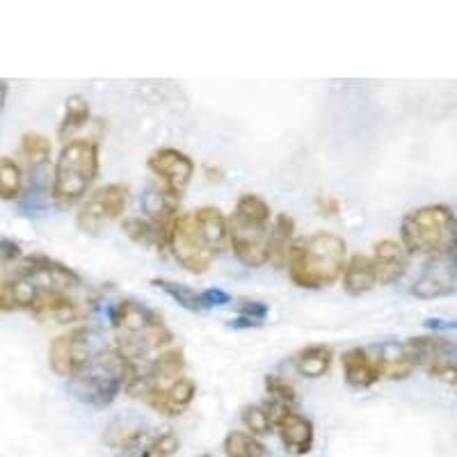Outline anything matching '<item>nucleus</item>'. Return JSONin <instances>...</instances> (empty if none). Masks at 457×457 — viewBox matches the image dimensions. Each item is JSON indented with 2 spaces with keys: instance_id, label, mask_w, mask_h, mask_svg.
Wrapping results in <instances>:
<instances>
[{
  "instance_id": "nucleus-14",
  "label": "nucleus",
  "mask_w": 457,
  "mask_h": 457,
  "mask_svg": "<svg viewBox=\"0 0 457 457\" xmlns=\"http://www.w3.org/2000/svg\"><path fill=\"white\" fill-rule=\"evenodd\" d=\"M341 369L345 385L357 391L370 389L385 378L382 359L369 348H350L341 354Z\"/></svg>"
},
{
  "instance_id": "nucleus-25",
  "label": "nucleus",
  "mask_w": 457,
  "mask_h": 457,
  "mask_svg": "<svg viewBox=\"0 0 457 457\" xmlns=\"http://www.w3.org/2000/svg\"><path fill=\"white\" fill-rule=\"evenodd\" d=\"M240 421L247 428V432L254 436H265L275 432V414L268 405H247L243 407Z\"/></svg>"
},
{
  "instance_id": "nucleus-16",
  "label": "nucleus",
  "mask_w": 457,
  "mask_h": 457,
  "mask_svg": "<svg viewBox=\"0 0 457 457\" xmlns=\"http://www.w3.org/2000/svg\"><path fill=\"white\" fill-rule=\"evenodd\" d=\"M410 252L400 245V240H379L373 245V261L375 277H378V286H391L405 277L407 268H410Z\"/></svg>"
},
{
  "instance_id": "nucleus-15",
  "label": "nucleus",
  "mask_w": 457,
  "mask_h": 457,
  "mask_svg": "<svg viewBox=\"0 0 457 457\" xmlns=\"http://www.w3.org/2000/svg\"><path fill=\"white\" fill-rule=\"evenodd\" d=\"M28 312L35 318H51L55 322H76L83 318V307L64 288H39Z\"/></svg>"
},
{
  "instance_id": "nucleus-28",
  "label": "nucleus",
  "mask_w": 457,
  "mask_h": 457,
  "mask_svg": "<svg viewBox=\"0 0 457 457\" xmlns=\"http://www.w3.org/2000/svg\"><path fill=\"white\" fill-rule=\"evenodd\" d=\"M179 446H181V439L174 432H161V435L151 436L142 457H174L179 453Z\"/></svg>"
},
{
  "instance_id": "nucleus-21",
  "label": "nucleus",
  "mask_w": 457,
  "mask_h": 457,
  "mask_svg": "<svg viewBox=\"0 0 457 457\" xmlns=\"http://www.w3.org/2000/svg\"><path fill=\"white\" fill-rule=\"evenodd\" d=\"M222 448L227 457H272L268 446L261 442L259 436L243 430L228 432V435L224 436Z\"/></svg>"
},
{
  "instance_id": "nucleus-6",
  "label": "nucleus",
  "mask_w": 457,
  "mask_h": 457,
  "mask_svg": "<svg viewBox=\"0 0 457 457\" xmlns=\"http://www.w3.org/2000/svg\"><path fill=\"white\" fill-rule=\"evenodd\" d=\"M133 369L114 348H101L83 364V369L69 379L73 395L89 407L104 410L126 389Z\"/></svg>"
},
{
  "instance_id": "nucleus-30",
  "label": "nucleus",
  "mask_w": 457,
  "mask_h": 457,
  "mask_svg": "<svg viewBox=\"0 0 457 457\" xmlns=\"http://www.w3.org/2000/svg\"><path fill=\"white\" fill-rule=\"evenodd\" d=\"M0 259L5 263H19L23 259L21 247L14 240H0Z\"/></svg>"
},
{
  "instance_id": "nucleus-31",
  "label": "nucleus",
  "mask_w": 457,
  "mask_h": 457,
  "mask_svg": "<svg viewBox=\"0 0 457 457\" xmlns=\"http://www.w3.org/2000/svg\"><path fill=\"white\" fill-rule=\"evenodd\" d=\"M318 208H320L322 215H328V218H332V215H337L338 211H341V202H338L337 197L322 195V197H318Z\"/></svg>"
},
{
  "instance_id": "nucleus-33",
  "label": "nucleus",
  "mask_w": 457,
  "mask_h": 457,
  "mask_svg": "<svg viewBox=\"0 0 457 457\" xmlns=\"http://www.w3.org/2000/svg\"><path fill=\"white\" fill-rule=\"evenodd\" d=\"M7 94H10V87H7L5 80H0V110L5 108V104H7Z\"/></svg>"
},
{
  "instance_id": "nucleus-17",
  "label": "nucleus",
  "mask_w": 457,
  "mask_h": 457,
  "mask_svg": "<svg viewBox=\"0 0 457 457\" xmlns=\"http://www.w3.org/2000/svg\"><path fill=\"white\" fill-rule=\"evenodd\" d=\"M151 284L161 288L162 293L171 297V300L181 304L183 309L187 312H206V309L213 307H224L231 302V295L222 288H206V291H195L190 286L186 284H177V281L170 279H154Z\"/></svg>"
},
{
  "instance_id": "nucleus-11",
  "label": "nucleus",
  "mask_w": 457,
  "mask_h": 457,
  "mask_svg": "<svg viewBox=\"0 0 457 457\" xmlns=\"http://www.w3.org/2000/svg\"><path fill=\"white\" fill-rule=\"evenodd\" d=\"M457 288V250L444 256H432L423 265L421 275L411 284V295L419 300H436L455 293Z\"/></svg>"
},
{
  "instance_id": "nucleus-22",
  "label": "nucleus",
  "mask_w": 457,
  "mask_h": 457,
  "mask_svg": "<svg viewBox=\"0 0 457 457\" xmlns=\"http://www.w3.org/2000/svg\"><path fill=\"white\" fill-rule=\"evenodd\" d=\"M87 121H89L87 101H85L80 94H71V96L67 99V104H64V117L62 121H60V126H57V136L62 137V140H67V137H71L73 133H79Z\"/></svg>"
},
{
  "instance_id": "nucleus-27",
  "label": "nucleus",
  "mask_w": 457,
  "mask_h": 457,
  "mask_svg": "<svg viewBox=\"0 0 457 457\" xmlns=\"http://www.w3.org/2000/svg\"><path fill=\"white\" fill-rule=\"evenodd\" d=\"M121 231L129 236L130 243L140 245V247H154V245H158L156 228L145 218H126L121 222Z\"/></svg>"
},
{
  "instance_id": "nucleus-3",
  "label": "nucleus",
  "mask_w": 457,
  "mask_h": 457,
  "mask_svg": "<svg viewBox=\"0 0 457 457\" xmlns=\"http://www.w3.org/2000/svg\"><path fill=\"white\" fill-rule=\"evenodd\" d=\"M270 204L254 193H245L236 202L228 222V245L236 259L247 268H263L270 263Z\"/></svg>"
},
{
  "instance_id": "nucleus-24",
  "label": "nucleus",
  "mask_w": 457,
  "mask_h": 457,
  "mask_svg": "<svg viewBox=\"0 0 457 457\" xmlns=\"http://www.w3.org/2000/svg\"><path fill=\"white\" fill-rule=\"evenodd\" d=\"M23 195V171L12 158L0 156V199L14 202Z\"/></svg>"
},
{
  "instance_id": "nucleus-29",
  "label": "nucleus",
  "mask_w": 457,
  "mask_h": 457,
  "mask_svg": "<svg viewBox=\"0 0 457 457\" xmlns=\"http://www.w3.org/2000/svg\"><path fill=\"white\" fill-rule=\"evenodd\" d=\"M238 313H240V318L261 322L265 316H268V304H263V302H256V300H243L238 304Z\"/></svg>"
},
{
  "instance_id": "nucleus-32",
  "label": "nucleus",
  "mask_w": 457,
  "mask_h": 457,
  "mask_svg": "<svg viewBox=\"0 0 457 457\" xmlns=\"http://www.w3.org/2000/svg\"><path fill=\"white\" fill-rule=\"evenodd\" d=\"M426 328L436 329V332H446V329H457V318L453 320H444V318H430L426 322Z\"/></svg>"
},
{
  "instance_id": "nucleus-34",
  "label": "nucleus",
  "mask_w": 457,
  "mask_h": 457,
  "mask_svg": "<svg viewBox=\"0 0 457 457\" xmlns=\"http://www.w3.org/2000/svg\"><path fill=\"white\" fill-rule=\"evenodd\" d=\"M446 382L453 386V389H455V394H457V364H455V369L451 370V375H448Z\"/></svg>"
},
{
  "instance_id": "nucleus-26",
  "label": "nucleus",
  "mask_w": 457,
  "mask_h": 457,
  "mask_svg": "<svg viewBox=\"0 0 457 457\" xmlns=\"http://www.w3.org/2000/svg\"><path fill=\"white\" fill-rule=\"evenodd\" d=\"M21 154L26 156L28 165L37 170V167L46 165L51 158V140L44 137L42 133H26L21 137Z\"/></svg>"
},
{
  "instance_id": "nucleus-18",
  "label": "nucleus",
  "mask_w": 457,
  "mask_h": 457,
  "mask_svg": "<svg viewBox=\"0 0 457 457\" xmlns=\"http://www.w3.org/2000/svg\"><path fill=\"white\" fill-rule=\"evenodd\" d=\"M343 291L348 295L359 297L370 293L378 286V277H375V268L370 256L366 254H354L350 256L348 263H345V270L341 277Z\"/></svg>"
},
{
  "instance_id": "nucleus-12",
  "label": "nucleus",
  "mask_w": 457,
  "mask_h": 457,
  "mask_svg": "<svg viewBox=\"0 0 457 457\" xmlns=\"http://www.w3.org/2000/svg\"><path fill=\"white\" fill-rule=\"evenodd\" d=\"M275 430L291 455H309L316 444V428L309 416L295 410L275 411Z\"/></svg>"
},
{
  "instance_id": "nucleus-13",
  "label": "nucleus",
  "mask_w": 457,
  "mask_h": 457,
  "mask_svg": "<svg viewBox=\"0 0 457 457\" xmlns=\"http://www.w3.org/2000/svg\"><path fill=\"white\" fill-rule=\"evenodd\" d=\"M195 395H197V385L183 375V378H179L171 385L146 391L140 400L154 411L165 416V419H177V416H181L187 407L193 405Z\"/></svg>"
},
{
  "instance_id": "nucleus-9",
  "label": "nucleus",
  "mask_w": 457,
  "mask_h": 457,
  "mask_svg": "<svg viewBox=\"0 0 457 457\" xmlns=\"http://www.w3.org/2000/svg\"><path fill=\"white\" fill-rule=\"evenodd\" d=\"M130 202V187L126 183H108L94 190L80 206L76 224L83 234L99 236L112 222L121 220Z\"/></svg>"
},
{
  "instance_id": "nucleus-19",
  "label": "nucleus",
  "mask_w": 457,
  "mask_h": 457,
  "mask_svg": "<svg viewBox=\"0 0 457 457\" xmlns=\"http://www.w3.org/2000/svg\"><path fill=\"white\" fill-rule=\"evenodd\" d=\"M334 361V350L328 343H313V345H307L302 348L300 353L293 357V366L300 375L309 379H318L332 369Z\"/></svg>"
},
{
  "instance_id": "nucleus-20",
  "label": "nucleus",
  "mask_w": 457,
  "mask_h": 457,
  "mask_svg": "<svg viewBox=\"0 0 457 457\" xmlns=\"http://www.w3.org/2000/svg\"><path fill=\"white\" fill-rule=\"evenodd\" d=\"M293 243H295V220L293 215L281 213L272 222L270 228V261L277 265H284L288 261V252H291Z\"/></svg>"
},
{
  "instance_id": "nucleus-7",
  "label": "nucleus",
  "mask_w": 457,
  "mask_h": 457,
  "mask_svg": "<svg viewBox=\"0 0 457 457\" xmlns=\"http://www.w3.org/2000/svg\"><path fill=\"white\" fill-rule=\"evenodd\" d=\"M167 250L171 252L174 261L181 265L183 270L193 272V275L208 272L213 259H218L213 247L208 245V240L199 231L193 213H179L177 220L171 222Z\"/></svg>"
},
{
  "instance_id": "nucleus-10",
  "label": "nucleus",
  "mask_w": 457,
  "mask_h": 457,
  "mask_svg": "<svg viewBox=\"0 0 457 457\" xmlns=\"http://www.w3.org/2000/svg\"><path fill=\"white\" fill-rule=\"evenodd\" d=\"M146 167L161 181V190L174 199H181L195 177V161L187 154L171 146L156 149L146 158Z\"/></svg>"
},
{
  "instance_id": "nucleus-5",
  "label": "nucleus",
  "mask_w": 457,
  "mask_h": 457,
  "mask_svg": "<svg viewBox=\"0 0 457 457\" xmlns=\"http://www.w3.org/2000/svg\"><path fill=\"white\" fill-rule=\"evenodd\" d=\"M99 145L92 140H69L53 170L51 197L57 208H71L89 195L99 177Z\"/></svg>"
},
{
  "instance_id": "nucleus-4",
  "label": "nucleus",
  "mask_w": 457,
  "mask_h": 457,
  "mask_svg": "<svg viewBox=\"0 0 457 457\" xmlns=\"http://www.w3.org/2000/svg\"><path fill=\"white\" fill-rule=\"evenodd\" d=\"M400 245L410 256H444L457 250V218L446 204L414 208L400 222Z\"/></svg>"
},
{
  "instance_id": "nucleus-8",
  "label": "nucleus",
  "mask_w": 457,
  "mask_h": 457,
  "mask_svg": "<svg viewBox=\"0 0 457 457\" xmlns=\"http://www.w3.org/2000/svg\"><path fill=\"white\" fill-rule=\"evenodd\" d=\"M104 345V338L94 328H73L69 332L60 334L48 345V366L57 378L71 379L73 375L83 369L92 354L99 353Z\"/></svg>"
},
{
  "instance_id": "nucleus-2",
  "label": "nucleus",
  "mask_w": 457,
  "mask_h": 457,
  "mask_svg": "<svg viewBox=\"0 0 457 457\" xmlns=\"http://www.w3.org/2000/svg\"><path fill=\"white\" fill-rule=\"evenodd\" d=\"M345 263H348L345 240L329 231L295 238L286 261L293 284L309 291L337 284L343 277Z\"/></svg>"
},
{
  "instance_id": "nucleus-35",
  "label": "nucleus",
  "mask_w": 457,
  "mask_h": 457,
  "mask_svg": "<svg viewBox=\"0 0 457 457\" xmlns=\"http://www.w3.org/2000/svg\"><path fill=\"white\" fill-rule=\"evenodd\" d=\"M204 457H211V455H204Z\"/></svg>"
},
{
  "instance_id": "nucleus-23",
  "label": "nucleus",
  "mask_w": 457,
  "mask_h": 457,
  "mask_svg": "<svg viewBox=\"0 0 457 457\" xmlns=\"http://www.w3.org/2000/svg\"><path fill=\"white\" fill-rule=\"evenodd\" d=\"M263 386H265V394H268V398H270L268 407L272 410V414L279 410H293V405L297 403L295 386H293L288 379L281 378V375H277V373L265 375Z\"/></svg>"
},
{
  "instance_id": "nucleus-1",
  "label": "nucleus",
  "mask_w": 457,
  "mask_h": 457,
  "mask_svg": "<svg viewBox=\"0 0 457 457\" xmlns=\"http://www.w3.org/2000/svg\"><path fill=\"white\" fill-rule=\"evenodd\" d=\"M112 348L124 357L133 373L171 348L174 334L154 309L137 300H120L112 309Z\"/></svg>"
}]
</instances>
